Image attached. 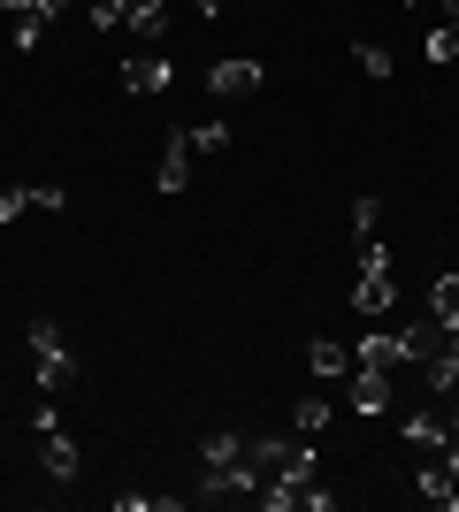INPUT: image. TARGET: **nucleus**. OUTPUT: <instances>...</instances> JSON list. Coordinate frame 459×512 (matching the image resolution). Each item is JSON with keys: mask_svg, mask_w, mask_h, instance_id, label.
Instances as JSON below:
<instances>
[{"mask_svg": "<svg viewBox=\"0 0 459 512\" xmlns=\"http://www.w3.org/2000/svg\"><path fill=\"white\" fill-rule=\"evenodd\" d=\"M398 306V291H391V245H360V283H352V314L360 321H383Z\"/></svg>", "mask_w": 459, "mask_h": 512, "instance_id": "nucleus-1", "label": "nucleus"}, {"mask_svg": "<svg viewBox=\"0 0 459 512\" xmlns=\"http://www.w3.org/2000/svg\"><path fill=\"white\" fill-rule=\"evenodd\" d=\"M39 459H46V474H54V482H77V467H85V451H77V436H69L62 421L39 428Z\"/></svg>", "mask_w": 459, "mask_h": 512, "instance_id": "nucleus-2", "label": "nucleus"}, {"mask_svg": "<svg viewBox=\"0 0 459 512\" xmlns=\"http://www.w3.org/2000/svg\"><path fill=\"white\" fill-rule=\"evenodd\" d=\"M345 406H352V413H368V421H375V413H391V375L352 367V375H345Z\"/></svg>", "mask_w": 459, "mask_h": 512, "instance_id": "nucleus-3", "label": "nucleus"}, {"mask_svg": "<svg viewBox=\"0 0 459 512\" xmlns=\"http://www.w3.org/2000/svg\"><path fill=\"white\" fill-rule=\"evenodd\" d=\"M192 161H199V153H192V138H184V130H169V146H161V192H192Z\"/></svg>", "mask_w": 459, "mask_h": 512, "instance_id": "nucleus-4", "label": "nucleus"}, {"mask_svg": "<svg viewBox=\"0 0 459 512\" xmlns=\"http://www.w3.org/2000/svg\"><path fill=\"white\" fill-rule=\"evenodd\" d=\"M207 92H215V100H245V92H261V62H215V69H207Z\"/></svg>", "mask_w": 459, "mask_h": 512, "instance_id": "nucleus-5", "label": "nucleus"}, {"mask_svg": "<svg viewBox=\"0 0 459 512\" xmlns=\"http://www.w3.org/2000/svg\"><path fill=\"white\" fill-rule=\"evenodd\" d=\"M176 85V62H161V54H138V62H123V92H169Z\"/></svg>", "mask_w": 459, "mask_h": 512, "instance_id": "nucleus-6", "label": "nucleus"}, {"mask_svg": "<svg viewBox=\"0 0 459 512\" xmlns=\"http://www.w3.org/2000/svg\"><path fill=\"white\" fill-rule=\"evenodd\" d=\"M398 436H406L414 451H444V436H452V428H444V406H414L406 421H398Z\"/></svg>", "mask_w": 459, "mask_h": 512, "instance_id": "nucleus-7", "label": "nucleus"}, {"mask_svg": "<svg viewBox=\"0 0 459 512\" xmlns=\"http://www.w3.org/2000/svg\"><path fill=\"white\" fill-rule=\"evenodd\" d=\"M306 375H314V383H345V375H352V352L337 337H314V344H306Z\"/></svg>", "mask_w": 459, "mask_h": 512, "instance_id": "nucleus-8", "label": "nucleus"}, {"mask_svg": "<svg viewBox=\"0 0 459 512\" xmlns=\"http://www.w3.org/2000/svg\"><path fill=\"white\" fill-rule=\"evenodd\" d=\"M398 352H406V367L437 360V352H444V321L437 314H429V321H406V329H398Z\"/></svg>", "mask_w": 459, "mask_h": 512, "instance_id": "nucleus-9", "label": "nucleus"}, {"mask_svg": "<svg viewBox=\"0 0 459 512\" xmlns=\"http://www.w3.org/2000/svg\"><path fill=\"white\" fill-rule=\"evenodd\" d=\"M352 367H375V375H398V367H406V352H398V337H391V329H375V337H360Z\"/></svg>", "mask_w": 459, "mask_h": 512, "instance_id": "nucleus-10", "label": "nucleus"}, {"mask_svg": "<svg viewBox=\"0 0 459 512\" xmlns=\"http://www.w3.org/2000/svg\"><path fill=\"white\" fill-rule=\"evenodd\" d=\"M123 31H131V39H169V0H131V8H123Z\"/></svg>", "mask_w": 459, "mask_h": 512, "instance_id": "nucleus-11", "label": "nucleus"}, {"mask_svg": "<svg viewBox=\"0 0 459 512\" xmlns=\"http://www.w3.org/2000/svg\"><path fill=\"white\" fill-rule=\"evenodd\" d=\"M31 360H39V367H31V375H39V398L69 390V375H77V360H69V344H62V352H31Z\"/></svg>", "mask_w": 459, "mask_h": 512, "instance_id": "nucleus-12", "label": "nucleus"}, {"mask_svg": "<svg viewBox=\"0 0 459 512\" xmlns=\"http://www.w3.org/2000/svg\"><path fill=\"white\" fill-rule=\"evenodd\" d=\"M414 490H421V505H437V512L459 505V482H452L444 467H421V474H414Z\"/></svg>", "mask_w": 459, "mask_h": 512, "instance_id": "nucleus-13", "label": "nucleus"}, {"mask_svg": "<svg viewBox=\"0 0 459 512\" xmlns=\"http://www.w3.org/2000/svg\"><path fill=\"white\" fill-rule=\"evenodd\" d=\"M429 314H437L444 329H459V276H437V283H429Z\"/></svg>", "mask_w": 459, "mask_h": 512, "instance_id": "nucleus-14", "label": "nucleus"}, {"mask_svg": "<svg viewBox=\"0 0 459 512\" xmlns=\"http://www.w3.org/2000/svg\"><path fill=\"white\" fill-rule=\"evenodd\" d=\"M329 413H337V406H329L322 390H314V398H299V413H291V428H299V436H322V428H329Z\"/></svg>", "mask_w": 459, "mask_h": 512, "instance_id": "nucleus-15", "label": "nucleus"}, {"mask_svg": "<svg viewBox=\"0 0 459 512\" xmlns=\"http://www.w3.org/2000/svg\"><path fill=\"white\" fill-rule=\"evenodd\" d=\"M421 383L437 390V398H452V390H459V360H452V352H437V360H421Z\"/></svg>", "mask_w": 459, "mask_h": 512, "instance_id": "nucleus-16", "label": "nucleus"}, {"mask_svg": "<svg viewBox=\"0 0 459 512\" xmlns=\"http://www.w3.org/2000/svg\"><path fill=\"white\" fill-rule=\"evenodd\" d=\"M238 459H245V436H238V428L207 436V467H238Z\"/></svg>", "mask_w": 459, "mask_h": 512, "instance_id": "nucleus-17", "label": "nucleus"}, {"mask_svg": "<svg viewBox=\"0 0 459 512\" xmlns=\"http://www.w3.org/2000/svg\"><path fill=\"white\" fill-rule=\"evenodd\" d=\"M0 8H8L16 23H54V16L69 8V0H0Z\"/></svg>", "mask_w": 459, "mask_h": 512, "instance_id": "nucleus-18", "label": "nucleus"}, {"mask_svg": "<svg viewBox=\"0 0 459 512\" xmlns=\"http://www.w3.org/2000/svg\"><path fill=\"white\" fill-rule=\"evenodd\" d=\"M352 62H360V77H375V85H383V77H391V54H383V46H375V39H360V46H352Z\"/></svg>", "mask_w": 459, "mask_h": 512, "instance_id": "nucleus-19", "label": "nucleus"}, {"mask_svg": "<svg viewBox=\"0 0 459 512\" xmlns=\"http://www.w3.org/2000/svg\"><path fill=\"white\" fill-rule=\"evenodd\" d=\"M184 138H192V153H222L230 146V123H192Z\"/></svg>", "mask_w": 459, "mask_h": 512, "instance_id": "nucleus-20", "label": "nucleus"}, {"mask_svg": "<svg viewBox=\"0 0 459 512\" xmlns=\"http://www.w3.org/2000/svg\"><path fill=\"white\" fill-rule=\"evenodd\" d=\"M115 505H123V512H176V497H161V490H123Z\"/></svg>", "mask_w": 459, "mask_h": 512, "instance_id": "nucleus-21", "label": "nucleus"}, {"mask_svg": "<svg viewBox=\"0 0 459 512\" xmlns=\"http://www.w3.org/2000/svg\"><path fill=\"white\" fill-rule=\"evenodd\" d=\"M375 222H383V199H375V192H360V199H352V230H360V237H375Z\"/></svg>", "mask_w": 459, "mask_h": 512, "instance_id": "nucleus-22", "label": "nucleus"}, {"mask_svg": "<svg viewBox=\"0 0 459 512\" xmlns=\"http://www.w3.org/2000/svg\"><path fill=\"white\" fill-rule=\"evenodd\" d=\"M429 62H459V31H452V23L429 31Z\"/></svg>", "mask_w": 459, "mask_h": 512, "instance_id": "nucleus-23", "label": "nucleus"}, {"mask_svg": "<svg viewBox=\"0 0 459 512\" xmlns=\"http://www.w3.org/2000/svg\"><path fill=\"white\" fill-rule=\"evenodd\" d=\"M123 8H131V0H92V23H100V31H123Z\"/></svg>", "mask_w": 459, "mask_h": 512, "instance_id": "nucleus-24", "label": "nucleus"}, {"mask_svg": "<svg viewBox=\"0 0 459 512\" xmlns=\"http://www.w3.org/2000/svg\"><path fill=\"white\" fill-rule=\"evenodd\" d=\"M16 214H31V184H16V192H0V222H16Z\"/></svg>", "mask_w": 459, "mask_h": 512, "instance_id": "nucleus-25", "label": "nucleus"}, {"mask_svg": "<svg viewBox=\"0 0 459 512\" xmlns=\"http://www.w3.org/2000/svg\"><path fill=\"white\" fill-rule=\"evenodd\" d=\"M31 352H62V329H54V321H31Z\"/></svg>", "mask_w": 459, "mask_h": 512, "instance_id": "nucleus-26", "label": "nucleus"}, {"mask_svg": "<svg viewBox=\"0 0 459 512\" xmlns=\"http://www.w3.org/2000/svg\"><path fill=\"white\" fill-rule=\"evenodd\" d=\"M192 8H199V16H222V0H192Z\"/></svg>", "mask_w": 459, "mask_h": 512, "instance_id": "nucleus-27", "label": "nucleus"}, {"mask_svg": "<svg viewBox=\"0 0 459 512\" xmlns=\"http://www.w3.org/2000/svg\"><path fill=\"white\" fill-rule=\"evenodd\" d=\"M444 23H452V31H459V0H444Z\"/></svg>", "mask_w": 459, "mask_h": 512, "instance_id": "nucleus-28", "label": "nucleus"}, {"mask_svg": "<svg viewBox=\"0 0 459 512\" xmlns=\"http://www.w3.org/2000/svg\"><path fill=\"white\" fill-rule=\"evenodd\" d=\"M406 8H414V0H406Z\"/></svg>", "mask_w": 459, "mask_h": 512, "instance_id": "nucleus-29", "label": "nucleus"}]
</instances>
